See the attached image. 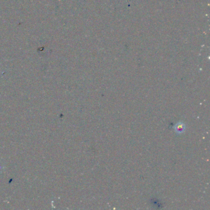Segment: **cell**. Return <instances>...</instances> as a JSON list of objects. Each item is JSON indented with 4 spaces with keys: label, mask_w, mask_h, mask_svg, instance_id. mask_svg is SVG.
<instances>
[{
    "label": "cell",
    "mask_w": 210,
    "mask_h": 210,
    "mask_svg": "<svg viewBox=\"0 0 210 210\" xmlns=\"http://www.w3.org/2000/svg\"><path fill=\"white\" fill-rule=\"evenodd\" d=\"M185 129H186V125L182 122H179L175 125L174 129L176 133L178 134H181L184 132Z\"/></svg>",
    "instance_id": "1"
}]
</instances>
